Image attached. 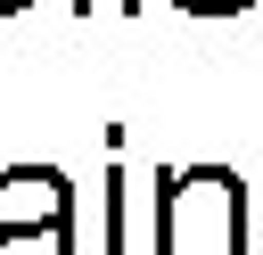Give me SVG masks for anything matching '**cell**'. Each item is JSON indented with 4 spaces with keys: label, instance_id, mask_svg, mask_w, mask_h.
<instances>
[{
    "label": "cell",
    "instance_id": "cell-1",
    "mask_svg": "<svg viewBox=\"0 0 263 255\" xmlns=\"http://www.w3.org/2000/svg\"><path fill=\"white\" fill-rule=\"evenodd\" d=\"M156 255H247V181L230 165H181L156 181Z\"/></svg>",
    "mask_w": 263,
    "mask_h": 255
},
{
    "label": "cell",
    "instance_id": "cell-2",
    "mask_svg": "<svg viewBox=\"0 0 263 255\" xmlns=\"http://www.w3.org/2000/svg\"><path fill=\"white\" fill-rule=\"evenodd\" d=\"M0 222H74V189L58 165H0Z\"/></svg>",
    "mask_w": 263,
    "mask_h": 255
},
{
    "label": "cell",
    "instance_id": "cell-3",
    "mask_svg": "<svg viewBox=\"0 0 263 255\" xmlns=\"http://www.w3.org/2000/svg\"><path fill=\"white\" fill-rule=\"evenodd\" d=\"M0 255H74V222H0Z\"/></svg>",
    "mask_w": 263,
    "mask_h": 255
},
{
    "label": "cell",
    "instance_id": "cell-4",
    "mask_svg": "<svg viewBox=\"0 0 263 255\" xmlns=\"http://www.w3.org/2000/svg\"><path fill=\"white\" fill-rule=\"evenodd\" d=\"M173 8H189V16H238V8H255V0H173Z\"/></svg>",
    "mask_w": 263,
    "mask_h": 255
},
{
    "label": "cell",
    "instance_id": "cell-5",
    "mask_svg": "<svg viewBox=\"0 0 263 255\" xmlns=\"http://www.w3.org/2000/svg\"><path fill=\"white\" fill-rule=\"evenodd\" d=\"M16 8H25V0H0V16H16Z\"/></svg>",
    "mask_w": 263,
    "mask_h": 255
}]
</instances>
